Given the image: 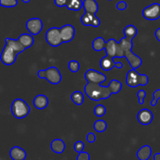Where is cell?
Here are the masks:
<instances>
[{
  "instance_id": "1",
  "label": "cell",
  "mask_w": 160,
  "mask_h": 160,
  "mask_svg": "<svg viewBox=\"0 0 160 160\" xmlns=\"http://www.w3.org/2000/svg\"><path fill=\"white\" fill-rule=\"evenodd\" d=\"M133 40L123 37L119 42L114 38H110L106 42V56L111 58L125 57L128 61L132 69H138L142 66V59L138 55L132 52Z\"/></svg>"
},
{
  "instance_id": "2",
  "label": "cell",
  "mask_w": 160,
  "mask_h": 160,
  "mask_svg": "<svg viewBox=\"0 0 160 160\" xmlns=\"http://www.w3.org/2000/svg\"><path fill=\"white\" fill-rule=\"evenodd\" d=\"M5 46L2 51L0 59L4 65H12L17 60V55L27 49L18 38L12 39L6 38L5 39Z\"/></svg>"
},
{
  "instance_id": "3",
  "label": "cell",
  "mask_w": 160,
  "mask_h": 160,
  "mask_svg": "<svg viewBox=\"0 0 160 160\" xmlns=\"http://www.w3.org/2000/svg\"><path fill=\"white\" fill-rule=\"evenodd\" d=\"M84 92L91 100L96 102L107 99L112 95L108 86L106 87L101 85V84L88 82L84 86Z\"/></svg>"
},
{
  "instance_id": "4",
  "label": "cell",
  "mask_w": 160,
  "mask_h": 160,
  "mask_svg": "<svg viewBox=\"0 0 160 160\" xmlns=\"http://www.w3.org/2000/svg\"><path fill=\"white\" fill-rule=\"evenodd\" d=\"M148 80L146 74H140L135 69H131L127 73L126 84L130 88H137L140 85H147Z\"/></svg>"
},
{
  "instance_id": "5",
  "label": "cell",
  "mask_w": 160,
  "mask_h": 160,
  "mask_svg": "<svg viewBox=\"0 0 160 160\" xmlns=\"http://www.w3.org/2000/svg\"><path fill=\"white\" fill-rule=\"evenodd\" d=\"M31 108L24 100L21 98H17L11 105V112L17 119H23L28 117L30 113Z\"/></svg>"
},
{
  "instance_id": "6",
  "label": "cell",
  "mask_w": 160,
  "mask_h": 160,
  "mask_svg": "<svg viewBox=\"0 0 160 160\" xmlns=\"http://www.w3.org/2000/svg\"><path fill=\"white\" fill-rule=\"evenodd\" d=\"M38 77L41 79H46L52 84H59L62 80L60 72L55 67H49L46 70H40L38 72Z\"/></svg>"
},
{
  "instance_id": "7",
  "label": "cell",
  "mask_w": 160,
  "mask_h": 160,
  "mask_svg": "<svg viewBox=\"0 0 160 160\" xmlns=\"http://www.w3.org/2000/svg\"><path fill=\"white\" fill-rule=\"evenodd\" d=\"M47 43L52 47H58L63 43L60 34V28H51L45 33Z\"/></svg>"
},
{
  "instance_id": "8",
  "label": "cell",
  "mask_w": 160,
  "mask_h": 160,
  "mask_svg": "<svg viewBox=\"0 0 160 160\" xmlns=\"http://www.w3.org/2000/svg\"><path fill=\"white\" fill-rule=\"evenodd\" d=\"M142 16L148 20H156L160 18V4L152 3L142 10Z\"/></svg>"
},
{
  "instance_id": "9",
  "label": "cell",
  "mask_w": 160,
  "mask_h": 160,
  "mask_svg": "<svg viewBox=\"0 0 160 160\" xmlns=\"http://www.w3.org/2000/svg\"><path fill=\"white\" fill-rule=\"evenodd\" d=\"M84 78L88 83H95V84H102L106 80V76L97 70L93 69H89L84 73Z\"/></svg>"
},
{
  "instance_id": "10",
  "label": "cell",
  "mask_w": 160,
  "mask_h": 160,
  "mask_svg": "<svg viewBox=\"0 0 160 160\" xmlns=\"http://www.w3.org/2000/svg\"><path fill=\"white\" fill-rule=\"evenodd\" d=\"M26 28L30 34L32 35H38L43 28V23L39 18H31L27 21Z\"/></svg>"
},
{
  "instance_id": "11",
  "label": "cell",
  "mask_w": 160,
  "mask_h": 160,
  "mask_svg": "<svg viewBox=\"0 0 160 160\" xmlns=\"http://www.w3.org/2000/svg\"><path fill=\"white\" fill-rule=\"evenodd\" d=\"M100 67H101L102 70H103L104 71H109L114 67L122 69L123 68V63L121 62H115L113 58L106 56L102 58V59L100 60Z\"/></svg>"
},
{
  "instance_id": "12",
  "label": "cell",
  "mask_w": 160,
  "mask_h": 160,
  "mask_svg": "<svg viewBox=\"0 0 160 160\" xmlns=\"http://www.w3.org/2000/svg\"><path fill=\"white\" fill-rule=\"evenodd\" d=\"M60 34L62 37L63 43H68L70 42L75 35V28L71 24L63 25L60 28Z\"/></svg>"
},
{
  "instance_id": "13",
  "label": "cell",
  "mask_w": 160,
  "mask_h": 160,
  "mask_svg": "<svg viewBox=\"0 0 160 160\" xmlns=\"http://www.w3.org/2000/svg\"><path fill=\"white\" fill-rule=\"evenodd\" d=\"M81 21L84 26H92L94 28H98L101 24V20L98 17H97L96 14L88 12H85L81 17Z\"/></svg>"
},
{
  "instance_id": "14",
  "label": "cell",
  "mask_w": 160,
  "mask_h": 160,
  "mask_svg": "<svg viewBox=\"0 0 160 160\" xmlns=\"http://www.w3.org/2000/svg\"><path fill=\"white\" fill-rule=\"evenodd\" d=\"M138 121L144 126L149 125L153 120V113L148 109H142L137 115Z\"/></svg>"
},
{
  "instance_id": "15",
  "label": "cell",
  "mask_w": 160,
  "mask_h": 160,
  "mask_svg": "<svg viewBox=\"0 0 160 160\" xmlns=\"http://www.w3.org/2000/svg\"><path fill=\"white\" fill-rule=\"evenodd\" d=\"M9 156L12 160H25L27 152L20 147L15 146L12 147L9 151Z\"/></svg>"
},
{
  "instance_id": "16",
  "label": "cell",
  "mask_w": 160,
  "mask_h": 160,
  "mask_svg": "<svg viewBox=\"0 0 160 160\" xmlns=\"http://www.w3.org/2000/svg\"><path fill=\"white\" fill-rule=\"evenodd\" d=\"M48 102L49 101H48V97L45 95H38L33 101L34 106L38 109H45L48 106Z\"/></svg>"
},
{
  "instance_id": "17",
  "label": "cell",
  "mask_w": 160,
  "mask_h": 160,
  "mask_svg": "<svg viewBox=\"0 0 160 160\" xmlns=\"http://www.w3.org/2000/svg\"><path fill=\"white\" fill-rule=\"evenodd\" d=\"M83 8L85 12L96 14L98 11V5L95 0H84L83 1Z\"/></svg>"
},
{
  "instance_id": "18",
  "label": "cell",
  "mask_w": 160,
  "mask_h": 160,
  "mask_svg": "<svg viewBox=\"0 0 160 160\" xmlns=\"http://www.w3.org/2000/svg\"><path fill=\"white\" fill-rule=\"evenodd\" d=\"M51 149L53 152L56 154H61L65 151L66 145L65 142L62 139H54L51 142Z\"/></svg>"
},
{
  "instance_id": "19",
  "label": "cell",
  "mask_w": 160,
  "mask_h": 160,
  "mask_svg": "<svg viewBox=\"0 0 160 160\" xmlns=\"http://www.w3.org/2000/svg\"><path fill=\"white\" fill-rule=\"evenodd\" d=\"M152 152V148L149 145H144L138 151L137 157L139 160H148L151 157Z\"/></svg>"
},
{
  "instance_id": "20",
  "label": "cell",
  "mask_w": 160,
  "mask_h": 160,
  "mask_svg": "<svg viewBox=\"0 0 160 160\" xmlns=\"http://www.w3.org/2000/svg\"><path fill=\"white\" fill-rule=\"evenodd\" d=\"M18 39L20 42L26 48H30L32 46L34 43V39L32 34H22L19 36Z\"/></svg>"
},
{
  "instance_id": "21",
  "label": "cell",
  "mask_w": 160,
  "mask_h": 160,
  "mask_svg": "<svg viewBox=\"0 0 160 160\" xmlns=\"http://www.w3.org/2000/svg\"><path fill=\"white\" fill-rule=\"evenodd\" d=\"M106 42L102 37H98L94 39L92 42V48L96 52H100L105 50Z\"/></svg>"
},
{
  "instance_id": "22",
  "label": "cell",
  "mask_w": 160,
  "mask_h": 160,
  "mask_svg": "<svg viewBox=\"0 0 160 160\" xmlns=\"http://www.w3.org/2000/svg\"><path fill=\"white\" fill-rule=\"evenodd\" d=\"M123 34L126 38L130 39H134L138 34V29L134 25H128L125 27L123 31Z\"/></svg>"
},
{
  "instance_id": "23",
  "label": "cell",
  "mask_w": 160,
  "mask_h": 160,
  "mask_svg": "<svg viewBox=\"0 0 160 160\" xmlns=\"http://www.w3.org/2000/svg\"><path fill=\"white\" fill-rule=\"evenodd\" d=\"M70 98H71L72 102L77 106H81L84 103V95L80 91H76V92H73L71 96H70Z\"/></svg>"
},
{
  "instance_id": "24",
  "label": "cell",
  "mask_w": 160,
  "mask_h": 160,
  "mask_svg": "<svg viewBox=\"0 0 160 160\" xmlns=\"http://www.w3.org/2000/svg\"><path fill=\"white\" fill-rule=\"evenodd\" d=\"M66 7L70 10L78 11L83 7V1L82 0H68Z\"/></svg>"
},
{
  "instance_id": "25",
  "label": "cell",
  "mask_w": 160,
  "mask_h": 160,
  "mask_svg": "<svg viewBox=\"0 0 160 160\" xmlns=\"http://www.w3.org/2000/svg\"><path fill=\"white\" fill-rule=\"evenodd\" d=\"M108 88L112 92V94H117L121 91L122 89V84L120 81H117V80H112L108 84Z\"/></svg>"
},
{
  "instance_id": "26",
  "label": "cell",
  "mask_w": 160,
  "mask_h": 160,
  "mask_svg": "<svg viewBox=\"0 0 160 160\" xmlns=\"http://www.w3.org/2000/svg\"><path fill=\"white\" fill-rule=\"evenodd\" d=\"M94 129L96 132L102 133L107 129V123L103 120H98L94 123Z\"/></svg>"
},
{
  "instance_id": "27",
  "label": "cell",
  "mask_w": 160,
  "mask_h": 160,
  "mask_svg": "<svg viewBox=\"0 0 160 160\" xmlns=\"http://www.w3.org/2000/svg\"><path fill=\"white\" fill-rule=\"evenodd\" d=\"M106 108L103 105H97L94 109V113L96 117H101L106 114Z\"/></svg>"
},
{
  "instance_id": "28",
  "label": "cell",
  "mask_w": 160,
  "mask_h": 160,
  "mask_svg": "<svg viewBox=\"0 0 160 160\" xmlns=\"http://www.w3.org/2000/svg\"><path fill=\"white\" fill-rule=\"evenodd\" d=\"M17 2V0H0V6L6 8H12L15 7Z\"/></svg>"
},
{
  "instance_id": "29",
  "label": "cell",
  "mask_w": 160,
  "mask_h": 160,
  "mask_svg": "<svg viewBox=\"0 0 160 160\" xmlns=\"http://www.w3.org/2000/svg\"><path fill=\"white\" fill-rule=\"evenodd\" d=\"M68 68L72 73H77L80 69V63L77 60H71L68 63Z\"/></svg>"
},
{
  "instance_id": "30",
  "label": "cell",
  "mask_w": 160,
  "mask_h": 160,
  "mask_svg": "<svg viewBox=\"0 0 160 160\" xmlns=\"http://www.w3.org/2000/svg\"><path fill=\"white\" fill-rule=\"evenodd\" d=\"M160 98V89H157V90H156L154 92V93H153V99L152 100L151 102V106H156V105H157V102L158 101H159V99Z\"/></svg>"
},
{
  "instance_id": "31",
  "label": "cell",
  "mask_w": 160,
  "mask_h": 160,
  "mask_svg": "<svg viewBox=\"0 0 160 160\" xmlns=\"http://www.w3.org/2000/svg\"><path fill=\"white\" fill-rule=\"evenodd\" d=\"M138 98V102L140 105H143L145 102V98L146 96V92L145 90H139L137 93Z\"/></svg>"
},
{
  "instance_id": "32",
  "label": "cell",
  "mask_w": 160,
  "mask_h": 160,
  "mask_svg": "<svg viewBox=\"0 0 160 160\" xmlns=\"http://www.w3.org/2000/svg\"><path fill=\"white\" fill-rule=\"evenodd\" d=\"M73 148H74L75 152H78V153L83 152V150H84V142H81V141H78V142H77L76 143L74 144V145H73Z\"/></svg>"
},
{
  "instance_id": "33",
  "label": "cell",
  "mask_w": 160,
  "mask_h": 160,
  "mask_svg": "<svg viewBox=\"0 0 160 160\" xmlns=\"http://www.w3.org/2000/svg\"><path fill=\"white\" fill-rule=\"evenodd\" d=\"M77 160H90V156L88 152H81L78 154Z\"/></svg>"
},
{
  "instance_id": "34",
  "label": "cell",
  "mask_w": 160,
  "mask_h": 160,
  "mask_svg": "<svg viewBox=\"0 0 160 160\" xmlns=\"http://www.w3.org/2000/svg\"><path fill=\"white\" fill-rule=\"evenodd\" d=\"M68 0H54V3L58 7H63L67 6Z\"/></svg>"
},
{
  "instance_id": "35",
  "label": "cell",
  "mask_w": 160,
  "mask_h": 160,
  "mask_svg": "<svg viewBox=\"0 0 160 160\" xmlns=\"http://www.w3.org/2000/svg\"><path fill=\"white\" fill-rule=\"evenodd\" d=\"M127 7H128V4L124 1H120L117 4V9L119 10H125Z\"/></svg>"
},
{
  "instance_id": "36",
  "label": "cell",
  "mask_w": 160,
  "mask_h": 160,
  "mask_svg": "<svg viewBox=\"0 0 160 160\" xmlns=\"http://www.w3.org/2000/svg\"><path fill=\"white\" fill-rule=\"evenodd\" d=\"M86 139H87V141L89 143H94L95 142V140H96V137H95V134L94 133L90 132L87 134Z\"/></svg>"
},
{
  "instance_id": "37",
  "label": "cell",
  "mask_w": 160,
  "mask_h": 160,
  "mask_svg": "<svg viewBox=\"0 0 160 160\" xmlns=\"http://www.w3.org/2000/svg\"><path fill=\"white\" fill-rule=\"evenodd\" d=\"M155 36H156V39H157L159 42H160V28H158L156 31V32H155Z\"/></svg>"
},
{
  "instance_id": "38",
  "label": "cell",
  "mask_w": 160,
  "mask_h": 160,
  "mask_svg": "<svg viewBox=\"0 0 160 160\" xmlns=\"http://www.w3.org/2000/svg\"><path fill=\"white\" fill-rule=\"evenodd\" d=\"M153 159L154 160H160V153H156L153 156Z\"/></svg>"
},
{
  "instance_id": "39",
  "label": "cell",
  "mask_w": 160,
  "mask_h": 160,
  "mask_svg": "<svg viewBox=\"0 0 160 160\" xmlns=\"http://www.w3.org/2000/svg\"><path fill=\"white\" fill-rule=\"evenodd\" d=\"M30 1H31V0H22V2L24 3H28Z\"/></svg>"
},
{
  "instance_id": "40",
  "label": "cell",
  "mask_w": 160,
  "mask_h": 160,
  "mask_svg": "<svg viewBox=\"0 0 160 160\" xmlns=\"http://www.w3.org/2000/svg\"><path fill=\"white\" fill-rule=\"evenodd\" d=\"M108 1H112V0H108Z\"/></svg>"
}]
</instances>
